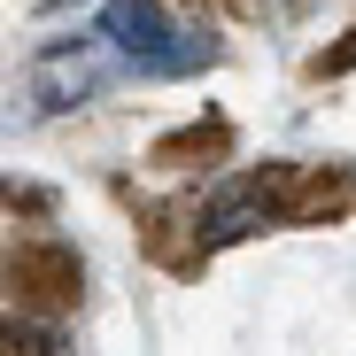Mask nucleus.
Listing matches in <instances>:
<instances>
[{"label": "nucleus", "mask_w": 356, "mask_h": 356, "mask_svg": "<svg viewBox=\"0 0 356 356\" xmlns=\"http://www.w3.org/2000/svg\"><path fill=\"white\" fill-rule=\"evenodd\" d=\"M101 31L124 47L140 70H194V63H209V31L170 24L155 0H116V8L101 16Z\"/></svg>", "instance_id": "obj_1"}]
</instances>
